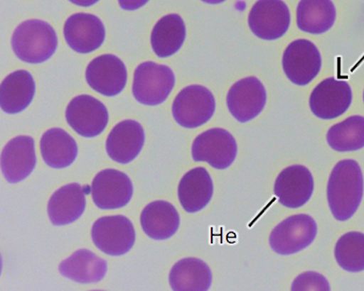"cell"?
I'll list each match as a JSON object with an SVG mask.
<instances>
[{
  "label": "cell",
  "instance_id": "6da1fadb",
  "mask_svg": "<svg viewBox=\"0 0 364 291\" xmlns=\"http://www.w3.org/2000/svg\"><path fill=\"white\" fill-rule=\"evenodd\" d=\"M363 175L360 165L352 159L338 162L327 186V198L332 214L347 221L357 212L363 197Z\"/></svg>",
  "mask_w": 364,
  "mask_h": 291
},
{
  "label": "cell",
  "instance_id": "7a4b0ae2",
  "mask_svg": "<svg viewBox=\"0 0 364 291\" xmlns=\"http://www.w3.org/2000/svg\"><path fill=\"white\" fill-rule=\"evenodd\" d=\"M14 53L19 60L31 64L47 61L58 48V36L51 25L31 19L19 25L12 38Z\"/></svg>",
  "mask_w": 364,
  "mask_h": 291
},
{
  "label": "cell",
  "instance_id": "3957f363",
  "mask_svg": "<svg viewBox=\"0 0 364 291\" xmlns=\"http://www.w3.org/2000/svg\"><path fill=\"white\" fill-rule=\"evenodd\" d=\"M175 82V75L169 67L151 61L142 63L134 72V99L144 105L161 104L169 97Z\"/></svg>",
  "mask_w": 364,
  "mask_h": 291
},
{
  "label": "cell",
  "instance_id": "277c9868",
  "mask_svg": "<svg viewBox=\"0 0 364 291\" xmlns=\"http://www.w3.org/2000/svg\"><path fill=\"white\" fill-rule=\"evenodd\" d=\"M214 95L205 87L192 85L182 89L173 100V119L181 127L195 128L208 122L214 116Z\"/></svg>",
  "mask_w": 364,
  "mask_h": 291
},
{
  "label": "cell",
  "instance_id": "5b68a950",
  "mask_svg": "<svg viewBox=\"0 0 364 291\" xmlns=\"http://www.w3.org/2000/svg\"><path fill=\"white\" fill-rule=\"evenodd\" d=\"M318 232L316 221L307 214H296L279 224L271 232L272 250L281 256H290L309 247Z\"/></svg>",
  "mask_w": 364,
  "mask_h": 291
},
{
  "label": "cell",
  "instance_id": "8992f818",
  "mask_svg": "<svg viewBox=\"0 0 364 291\" xmlns=\"http://www.w3.org/2000/svg\"><path fill=\"white\" fill-rule=\"evenodd\" d=\"M92 239L102 253L111 256H124L134 247L136 231L131 221L123 215L105 216L95 222Z\"/></svg>",
  "mask_w": 364,
  "mask_h": 291
},
{
  "label": "cell",
  "instance_id": "52a82bcc",
  "mask_svg": "<svg viewBox=\"0 0 364 291\" xmlns=\"http://www.w3.org/2000/svg\"><path fill=\"white\" fill-rule=\"evenodd\" d=\"M237 155L235 137L223 128H211L195 139L192 156L196 162H207L217 170H225L234 163Z\"/></svg>",
  "mask_w": 364,
  "mask_h": 291
},
{
  "label": "cell",
  "instance_id": "ba28073f",
  "mask_svg": "<svg viewBox=\"0 0 364 291\" xmlns=\"http://www.w3.org/2000/svg\"><path fill=\"white\" fill-rule=\"evenodd\" d=\"M66 120L70 127L87 138L96 137L107 127L109 114L102 102L91 95H78L66 109Z\"/></svg>",
  "mask_w": 364,
  "mask_h": 291
},
{
  "label": "cell",
  "instance_id": "9c48e42d",
  "mask_svg": "<svg viewBox=\"0 0 364 291\" xmlns=\"http://www.w3.org/2000/svg\"><path fill=\"white\" fill-rule=\"evenodd\" d=\"M289 8L282 0H259L248 16L254 35L264 40L281 38L289 29Z\"/></svg>",
  "mask_w": 364,
  "mask_h": 291
},
{
  "label": "cell",
  "instance_id": "30bf717a",
  "mask_svg": "<svg viewBox=\"0 0 364 291\" xmlns=\"http://www.w3.org/2000/svg\"><path fill=\"white\" fill-rule=\"evenodd\" d=\"M282 66L291 82L299 86L307 85L321 72L320 52L311 41H293L285 50Z\"/></svg>",
  "mask_w": 364,
  "mask_h": 291
},
{
  "label": "cell",
  "instance_id": "8fae6325",
  "mask_svg": "<svg viewBox=\"0 0 364 291\" xmlns=\"http://www.w3.org/2000/svg\"><path fill=\"white\" fill-rule=\"evenodd\" d=\"M352 103V89L346 80L327 78L311 94V111L318 119L330 120L343 116Z\"/></svg>",
  "mask_w": 364,
  "mask_h": 291
},
{
  "label": "cell",
  "instance_id": "7c38bea8",
  "mask_svg": "<svg viewBox=\"0 0 364 291\" xmlns=\"http://www.w3.org/2000/svg\"><path fill=\"white\" fill-rule=\"evenodd\" d=\"M91 190L94 203L102 209L123 208L130 202L134 193L133 183L128 175L113 169L97 173Z\"/></svg>",
  "mask_w": 364,
  "mask_h": 291
},
{
  "label": "cell",
  "instance_id": "4fadbf2b",
  "mask_svg": "<svg viewBox=\"0 0 364 291\" xmlns=\"http://www.w3.org/2000/svg\"><path fill=\"white\" fill-rule=\"evenodd\" d=\"M265 104V88L257 77H246L237 81L227 94L229 111L239 122L246 123L256 119Z\"/></svg>",
  "mask_w": 364,
  "mask_h": 291
},
{
  "label": "cell",
  "instance_id": "5bb4252c",
  "mask_svg": "<svg viewBox=\"0 0 364 291\" xmlns=\"http://www.w3.org/2000/svg\"><path fill=\"white\" fill-rule=\"evenodd\" d=\"M85 75L89 86L105 97L120 94L127 82L124 63L113 55L95 58L87 67Z\"/></svg>",
  "mask_w": 364,
  "mask_h": 291
},
{
  "label": "cell",
  "instance_id": "9a60e30c",
  "mask_svg": "<svg viewBox=\"0 0 364 291\" xmlns=\"http://www.w3.org/2000/svg\"><path fill=\"white\" fill-rule=\"evenodd\" d=\"M314 178L310 170L301 165L287 168L276 179L274 193L282 206L298 209L310 200Z\"/></svg>",
  "mask_w": 364,
  "mask_h": 291
},
{
  "label": "cell",
  "instance_id": "2e32d148",
  "mask_svg": "<svg viewBox=\"0 0 364 291\" xmlns=\"http://www.w3.org/2000/svg\"><path fill=\"white\" fill-rule=\"evenodd\" d=\"M64 36L71 49L78 54L96 51L105 39V27L97 16L80 13L70 16L64 25Z\"/></svg>",
  "mask_w": 364,
  "mask_h": 291
},
{
  "label": "cell",
  "instance_id": "e0dca14e",
  "mask_svg": "<svg viewBox=\"0 0 364 291\" xmlns=\"http://www.w3.org/2000/svg\"><path fill=\"white\" fill-rule=\"evenodd\" d=\"M35 140L31 136H18L5 146L1 153V172L11 184L26 179L35 170Z\"/></svg>",
  "mask_w": 364,
  "mask_h": 291
},
{
  "label": "cell",
  "instance_id": "ac0fdd59",
  "mask_svg": "<svg viewBox=\"0 0 364 291\" xmlns=\"http://www.w3.org/2000/svg\"><path fill=\"white\" fill-rule=\"evenodd\" d=\"M145 142L144 128L134 120H124L111 131L106 150L114 161L128 164L141 152Z\"/></svg>",
  "mask_w": 364,
  "mask_h": 291
},
{
  "label": "cell",
  "instance_id": "d6986e66",
  "mask_svg": "<svg viewBox=\"0 0 364 291\" xmlns=\"http://www.w3.org/2000/svg\"><path fill=\"white\" fill-rule=\"evenodd\" d=\"M86 208V192L80 184L66 185L50 198L48 214L53 225L65 226L80 219Z\"/></svg>",
  "mask_w": 364,
  "mask_h": 291
},
{
  "label": "cell",
  "instance_id": "ffe728a7",
  "mask_svg": "<svg viewBox=\"0 0 364 291\" xmlns=\"http://www.w3.org/2000/svg\"><path fill=\"white\" fill-rule=\"evenodd\" d=\"M213 192L211 176L203 167L190 170L179 182V202L189 214H196L205 208L212 199Z\"/></svg>",
  "mask_w": 364,
  "mask_h": 291
},
{
  "label": "cell",
  "instance_id": "44dd1931",
  "mask_svg": "<svg viewBox=\"0 0 364 291\" xmlns=\"http://www.w3.org/2000/svg\"><path fill=\"white\" fill-rule=\"evenodd\" d=\"M36 94V83L29 72H14L2 81L0 87V105L8 114L21 113L29 107Z\"/></svg>",
  "mask_w": 364,
  "mask_h": 291
},
{
  "label": "cell",
  "instance_id": "7402d4cb",
  "mask_svg": "<svg viewBox=\"0 0 364 291\" xmlns=\"http://www.w3.org/2000/svg\"><path fill=\"white\" fill-rule=\"evenodd\" d=\"M142 229L154 240H165L178 231L181 218L175 207L166 201H155L141 215Z\"/></svg>",
  "mask_w": 364,
  "mask_h": 291
},
{
  "label": "cell",
  "instance_id": "603a6c76",
  "mask_svg": "<svg viewBox=\"0 0 364 291\" xmlns=\"http://www.w3.org/2000/svg\"><path fill=\"white\" fill-rule=\"evenodd\" d=\"M61 275L80 284L102 281L107 273V262L88 250H80L60 263Z\"/></svg>",
  "mask_w": 364,
  "mask_h": 291
},
{
  "label": "cell",
  "instance_id": "cb8c5ba5",
  "mask_svg": "<svg viewBox=\"0 0 364 291\" xmlns=\"http://www.w3.org/2000/svg\"><path fill=\"white\" fill-rule=\"evenodd\" d=\"M41 150L45 163L54 169L71 166L77 158V142L63 128H51L42 136Z\"/></svg>",
  "mask_w": 364,
  "mask_h": 291
},
{
  "label": "cell",
  "instance_id": "d4e9b609",
  "mask_svg": "<svg viewBox=\"0 0 364 291\" xmlns=\"http://www.w3.org/2000/svg\"><path fill=\"white\" fill-rule=\"evenodd\" d=\"M169 282L175 291H206L212 285L211 270L200 259H182L171 270Z\"/></svg>",
  "mask_w": 364,
  "mask_h": 291
},
{
  "label": "cell",
  "instance_id": "484cf974",
  "mask_svg": "<svg viewBox=\"0 0 364 291\" xmlns=\"http://www.w3.org/2000/svg\"><path fill=\"white\" fill-rule=\"evenodd\" d=\"M186 38L183 19L176 13H171L156 22L151 35V44L159 57H169L181 49Z\"/></svg>",
  "mask_w": 364,
  "mask_h": 291
},
{
  "label": "cell",
  "instance_id": "4316f807",
  "mask_svg": "<svg viewBox=\"0 0 364 291\" xmlns=\"http://www.w3.org/2000/svg\"><path fill=\"white\" fill-rule=\"evenodd\" d=\"M336 21V8L331 0H301L296 10V23L302 32L320 35L329 31Z\"/></svg>",
  "mask_w": 364,
  "mask_h": 291
},
{
  "label": "cell",
  "instance_id": "83f0119b",
  "mask_svg": "<svg viewBox=\"0 0 364 291\" xmlns=\"http://www.w3.org/2000/svg\"><path fill=\"white\" fill-rule=\"evenodd\" d=\"M327 142L340 153L355 152L364 148V117L354 116L330 128Z\"/></svg>",
  "mask_w": 364,
  "mask_h": 291
},
{
  "label": "cell",
  "instance_id": "f1b7e54d",
  "mask_svg": "<svg viewBox=\"0 0 364 291\" xmlns=\"http://www.w3.org/2000/svg\"><path fill=\"white\" fill-rule=\"evenodd\" d=\"M338 265L349 273L364 270V234L352 231L343 235L335 248Z\"/></svg>",
  "mask_w": 364,
  "mask_h": 291
},
{
  "label": "cell",
  "instance_id": "f546056e",
  "mask_svg": "<svg viewBox=\"0 0 364 291\" xmlns=\"http://www.w3.org/2000/svg\"><path fill=\"white\" fill-rule=\"evenodd\" d=\"M292 290H330L328 281L321 274L305 273L294 281Z\"/></svg>",
  "mask_w": 364,
  "mask_h": 291
},
{
  "label": "cell",
  "instance_id": "4dcf8cb0",
  "mask_svg": "<svg viewBox=\"0 0 364 291\" xmlns=\"http://www.w3.org/2000/svg\"><path fill=\"white\" fill-rule=\"evenodd\" d=\"M149 0H119L120 8L123 10L134 11L144 7Z\"/></svg>",
  "mask_w": 364,
  "mask_h": 291
},
{
  "label": "cell",
  "instance_id": "1f68e13d",
  "mask_svg": "<svg viewBox=\"0 0 364 291\" xmlns=\"http://www.w3.org/2000/svg\"><path fill=\"white\" fill-rule=\"evenodd\" d=\"M70 1L75 5H77V6L90 7L96 4L99 0H70Z\"/></svg>",
  "mask_w": 364,
  "mask_h": 291
},
{
  "label": "cell",
  "instance_id": "d6a6232c",
  "mask_svg": "<svg viewBox=\"0 0 364 291\" xmlns=\"http://www.w3.org/2000/svg\"><path fill=\"white\" fill-rule=\"evenodd\" d=\"M201 1L208 4H220L221 2L225 1V0H201Z\"/></svg>",
  "mask_w": 364,
  "mask_h": 291
},
{
  "label": "cell",
  "instance_id": "836d02e7",
  "mask_svg": "<svg viewBox=\"0 0 364 291\" xmlns=\"http://www.w3.org/2000/svg\"><path fill=\"white\" fill-rule=\"evenodd\" d=\"M363 100H364V92H363Z\"/></svg>",
  "mask_w": 364,
  "mask_h": 291
}]
</instances>
